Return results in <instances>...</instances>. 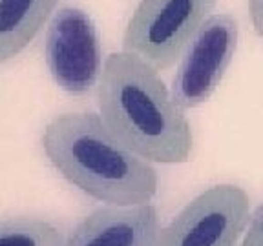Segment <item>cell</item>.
<instances>
[{
	"instance_id": "obj_8",
	"label": "cell",
	"mask_w": 263,
	"mask_h": 246,
	"mask_svg": "<svg viewBox=\"0 0 263 246\" xmlns=\"http://www.w3.org/2000/svg\"><path fill=\"white\" fill-rule=\"evenodd\" d=\"M57 6L59 0H0V64L21 53Z\"/></svg>"
},
{
	"instance_id": "obj_9",
	"label": "cell",
	"mask_w": 263,
	"mask_h": 246,
	"mask_svg": "<svg viewBox=\"0 0 263 246\" xmlns=\"http://www.w3.org/2000/svg\"><path fill=\"white\" fill-rule=\"evenodd\" d=\"M62 239L64 235L44 219H0V246H61Z\"/></svg>"
},
{
	"instance_id": "obj_10",
	"label": "cell",
	"mask_w": 263,
	"mask_h": 246,
	"mask_svg": "<svg viewBox=\"0 0 263 246\" xmlns=\"http://www.w3.org/2000/svg\"><path fill=\"white\" fill-rule=\"evenodd\" d=\"M243 242H263V202L251 213Z\"/></svg>"
},
{
	"instance_id": "obj_4",
	"label": "cell",
	"mask_w": 263,
	"mask_h": 246,
	"mask_svg": "<svg viewBox=\"0 0 263 246\" xmlns=\"http://www.w3.org/2000/svg\"><path fill=\"white\" fill-rule=\"evenodd\" d=\"M44 58L53 82L75 97L86 95L101 80L103 46L97 26L84 9L62 6L49 18Z\"/></svg>"
},
{
	"instance_id": "obj_12",
	"label": "cell",
	"mask_w": 263,
	"mask_h": 246,
	"mask_svg": "<svg viewBox=\"0 0 263 246\" xmlns=\"http://www.w3.org/2000/svg\"><path fill=\"white\" fill-rule=\"evenodd\" d=\"M243 246H263V242H243Z\"/></svg>"
},
{
	"instance_id": "obj_11",
	"label": "cell",
	"mask_w": 263,
	"mask_h": 246,
	"mask_svg": "<svg viewBox=\"0 0 263 246\" xmlns=\"http://www.w3.org/2000/svg\"><path fill=\"white\" fill-rule=\"evenodd\" d=\"M249 13L256 33L263 38V0H249Z\"/></svg>"
},
{
	"instance_id": "obj_6",
	"label": "cell",
	"mask_w": 263,
	"mask_h": 246,
	"mask_svg": "<svg viewBox=\"0 0 263 246\" xmlns=\"http://www.w3.org/2000/svg\"><path fill=\"white\" fill-rule=\"evenodd\" d=\"M238 20L229 13L209 16L179 58L170 93L183 111L206 102L223 80L238 48Z\"/></svg>"
},
{
	"instance_id": "obj_2",
	"label": "cell",
	"mask_w": 263,
	"mask_h": 246,
	"mask_svg": "<svg viewBox=\"0 0 263 246\" xmlns=\"http://www.w3.org/2000/svg\"><path fill=\"white\" fill-rule=\"evenodd\" d=\"M42 150L61 177L101 202L146 204L157 193L159 177L152 162L128 150L93 111L51 119L42 133Z\"/></svg>"
},
{
	"instance_id": "obj_5",
	"label": "cell",
	"mask_w": 263,
	"mask_h": 246,
	"mask_svg": "<svg viewBox=\"0 0 263 246\" xmlns=\"http://www.w3.org/2000/svg\"><path fill=\"white\" fill-rule=\"evenodd\" d=\"M251 201L236 184H218L196 195L166 226L156 246H236L247 232Z\"/></svg>"
},
{
	"instance_id": "obj_3",
	"label": "cell",
	"mask_w": 263,
	"mask_h": 246,
	"mask_svg": "<svg viewBox=\"0 0 263 246\" xmlns=\"http://www.w3.org/2000/svg\"><path fill=\"white\" fill-rule=\"evenodd\" d=\"M218 0H141L128 20L123 51L134 53L157 71L172 68Z\"/></svg>"
},
{
	"instance_id": "obj_1",
	"label": "cell",
	"mask_w": 263,
	"mask_h": 246,
	"mask_svg": "<svg viewBox=\"0 0 263 246\" xmlns=\"http://www.w3.org/2000/svg\"><path fill=\"white\" fill-rule=\"evenodd\" d=\"M99 115L128 150L148 162L183 164L192 153V130L159 71L128 51L104 58L97 84Z\"/></svg>"
},
{
	"instance_id": "obj_7",
	"label": "cell",
	"mask_w": 263,
	"mask_h": 246,
	"mask_svg": "<svg viewBox=\"0 0 263 246\" xmlns=\"http://www.w3.org/2000/svg\"><path fill=\"white\" fill-rule=\"evenodd\" d=\"M159 215L154 204H106L64 235L61 246H156Z\"/></svg>"
}]
</instances>
